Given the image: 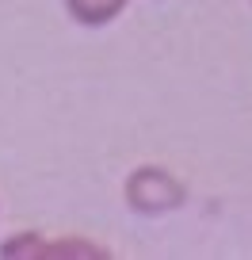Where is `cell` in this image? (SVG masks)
Returning <instances> with one entry per match:
<instances>
[{"label": "cell", "mask_w": 252, "mask_h": 260, "mask_svg": "<svg viewBox=\"0 0 252 260\" xmlns=\"http://www.w3.org/2000/svg\"><path fill=\"white\" fill-rule=\"evenodd\" d=\"M0 256H111V249L88 237H42V234H16L0 245Z\"/></svg>", "instance_id": "2"}, {"label": "cell", "mask_w": 252, "mask_h": 260, "mask_svg": "<svg viewBox=\"0 0 252 260\" xmlns=\"http://www.w3.org/2000/svg\"><path fill=\"white\" fill-rule=\"evenodd\" d=\"M248 4H252V0H248Z\"/></svg>", "instance_id": "4"}, {"label": "cell", "mask_w": 252, "mask_h": 260, "mask_svg": "<svg viewBox=\"0 0 252 260\" xmlns=\"http://www.w3.org/2000/svg\"><path fill=\"white\" fill-rule=\"evenodd\" d=\"M126 203L130 211L138 214H168V211H179L187 199V187L179 184L176 172L161 169V165H141L126 176Z\"/></svg>", "instance_id": "1"}, {"label": "cell", "mask_w": 252, "mask_h": 260, "mask_svg": "<svg viewBox=\"0 0 252 260\" xmlns=\"http://www.w3.org/2000/svg\"><path fill=\"white\" fill-rule=\"evenodd\" d=\"M126 8H130V0H65L69 19H73V23H81V27H88V31L115 23Z\"/></svg>", "instance_id": "3"}]
</instances>
